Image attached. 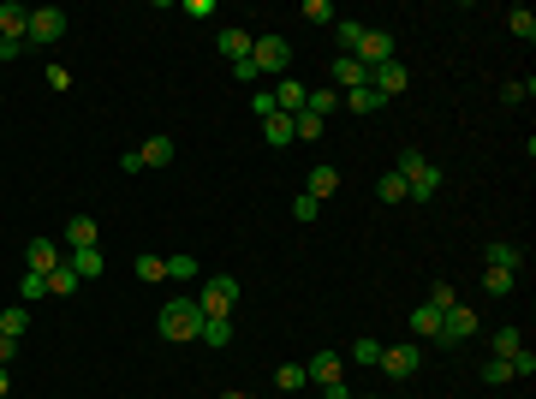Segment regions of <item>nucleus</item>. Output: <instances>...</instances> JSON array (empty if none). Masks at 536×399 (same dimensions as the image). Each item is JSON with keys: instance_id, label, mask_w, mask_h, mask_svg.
<instances>
[{"instance_id": "nucleus-44", "label": "nucleus", "mask_w": 536, "mask_h": 399, "mask_svg": "<svg viewBox=\"0 0 536 399\" xmlns=\"http://www.w3.org/2000/svg\"><path fill=\"white\" fill-rule=\"evenodd\" d=\"M251 114H262V120H268V114H280V108H275V96H268V90H251Z\"/></svg>"}, {"instance_id": "nucleus-25", "label": "nucleus", "mask_w": 536, "mask_h": 399, "mask_svg": "<svg viewBox=\"0 0 536 399\" xmlns=\"http://www.w3.org/2000/svg\"><path fill=\"white\" fill-rule=\"evenodd\" d=\"M262 138H268V149H286L292 143V114H268L262 120Z\"/></svg>"}, {"instance_id": "nucleus-4", "label": "nucleus", "mask_w": 536, "mask_h": 399, "mask_svg": "<svg viewBox=\"0 0 536 399\" xmlns=\"http://www.w3.org/2000/svg\"><path fill=\"white\" fill-rule=\"evenodd\" d=\"M381 376H394V381H412L417 370H423V346L417 339H399V346H381V363H376Z\"/></svg>"}, {"instance_id": "nucleus-17", "label": "nucleus", "mask_w": 536, "mask_h": 399, "mask_svg": "<svg viewBox=\"0 0 536 399\" xmlns=\"http://www.w3.org/2000/svg\"><path fill=\"white\" fill-rule=\"evenodd\" d=\"M66 268H72L78 280H101L108 257H101V244H90V251H66Z\"/></svg>"}, {"instance_id": "nucleus-40", "label": "nucleus", "mask_w": 536, "mask_h": 399, "mask_svg": "<svg viewBox=\"0 0 536 399\" xmlns=\"http://www.w3.org/2000/svg\"><path fill=\"white\" fill-rule=\"evenodd\" d=\"M483 381H489V387L513 381V363H507V358H489V363H483Z\"/></svg>"}, {"instance_id": "nucleus-43", "label": "nucleus", "mask_w": 536, "mask_h": 399, "mask_svg": "<svg viewBox=\"0 0 536 399\" xmlns=\"http://www.w3.org/2000/svg\"><path fill=\"white\" fill-rule=\"evenodd\" d=\"M507 363H513V376H536V352H524V346H518Z\"/></svg>"}, {"instance_id": "nucleus-8", "label": "nucleus", "mask_w": 536, "mask_h": 399, "mask_svg": "<svg viewBox=\"0 0 536 399\" xmlns=\"http://www.w3.org/2000/svg\"><path fill=\"white\" fill-rule=\"evenodd\" d=\"M476 334V310L471 304H453V310H441V339L436 346H459V339Z\"/></svg>"}, {"instance_id": "nucleus-45", "label": "nucleus", "mask_w": 536, "mask_h": 399, "mask_svg": "<svg viewBox=\"0 0 536 399\" xmlns=\"http://www.w3.org/2000/svg\"><path fill=\"white\" fill-rule=\"evenodd\" d=\"M531 90H536L531 78H524V84H507V90H500V101H513V108H518V101H531Z\"/></svg>"}, {"instance_id": "nucleus-27", "label": "nucleus", "mask_w": 536, "mask_h": 399, "mask_svg": "<svg viewBox=\"0 0 536 399\" xmlns=\"http://www.w3.org/2000/svg\"><path fill=\"white\" fill-rule=\"evenodd\" d=\"M376 197H381V203H412V191H405V180H399L394 167H388V173L376 180Z\"/></svg>"}, {"instance_id": "nucleus-16", "label": "nucleus", "mask_w": 536, "mask_h": 399, "mask_svg": "<svg viewBox=\"0 0 536 399\" xmlns=\"http://www.w3.org/2000/svg\"><path fill=\"white\" fill-rule=\"evenodd\" d=\"M364 84H370V66L352 60V54H340V60H334V90L346 96V90H364Z\"/></svg>"}, {"instance_id": "nucleus-37", "label": "nucleus", "mask_w": 536, "mask_h": 399, "mask_svg": "<svg viewBox=\"0 0 536 399\" xmlns=\"http://www.w3.org/2000/svg\"><path fill=\"white\" fill-rule=\"evenodd\" d=\"M334 36H340V48L352 54V48H357V36H364V24H357V19H334Z\"/></svg>"}, {"instance_id": "nucleus-7", "label": "nucleus", "mask_w": 536, "mask_h": 399, "mask_svg": "<svg viewBox=\"0 0 536 399\" xmlns=\"http://www.w3.org/2000/svg\"><path fill=\"white\" fill-rule=\"evenodd\" d=\"M352 60H364L370 72H376V66H388V60H394V36H388V30H370V24H364V36H357Z\"/></svg>"}, {"instance_id": "nucleus-31", "label": "nucleus", "mask_w": 536, "mask_h": 399, "mask_svg": "<svg viewBox=\"0 0 536 399\" xmlns=\"http://www.w3.org/2000/svg\"><path fill=\"white\" fill-rule=\"evenodd\" d=\"M275 387H280V394H298V387H310L304 363H280V370H275Z\"/></svg>"}, {"instance_id": "nucleus-10", "label": "nucleus", "mask_w": 536, "mask_h": 399, "mask_svg": "<svg viewBox=\"0 0 536 399\" xmlns=\"http://www.w3.org/2000/svg\"><path fill=\"white\" fill-rule=\"evenodd\" d=\"M370 84L381 90V101H394V96H405V90H412V72H405L399 60H388V66H376V72H370Z\"/></svg>"}, {"instance_id": "nucleus-48", "label": "nucleus", "mask_w": 536, "mask_h": 399, "mask_svg": "<svg viewBox=\"0 0 536 399\" xmlns=\"http://www.w3.org/2000/svg\"><path fill=\"white\" fill-rule=\"evenodd\" d=\"M322 399H352V394H346V381H328V387H322Z\"/></svg>"}, {"instance_id": "nucleus-32", "label": "nucleus", "mask_w": 536, "mask_h": 399, "mask_svg": "<svg viewBox=\"0 0 536 399\" xmlns=\"http://www.w3.org/2000/svg\"><path fill=\"white\" fill-rule=\"evenodd\" d=\"M322 125H328V120H316V114H292V143H316Z\"/></svg>"}, {"instance_id": "nucleus-38", "label": "nucleus", "mask_w": 536, "mask_h": 399, "mask_svg": "<svg viewBox=\"0 0 536 399\" xmlns=\"http://www.w3.org/2000/svg\"><path fill=\"white\" fill-rule=\"evenodd\" d=\"M138 280L149 286V280H167V257H138Z\"/></svg>"}, {"instance_id": "nucleus-12", "label": "nucleus", "mask_w": 536, "mask_h": 399, "mask_svg": "<svg viewBox=\"0 0 536 399\" xmlns=\"http://www.w3.org/2000/svg\"><path fill=\"white\" fill-rule=\"evenodd\" d=\"M251 42H257V36H251L244 24H227V30L215 36V48H220V54H227L233 66H244V60H251Z\"/></svg>"}, {"instance_id": "nucleus-14", "label": "nucleus", "mask_w": 536, "mask_h": 399, "mask_svg": "<svg viewBox=\"0 0 536 399\" xmlns=\"http://www.w3.org/2000/svg\"><path fill=\"white\" fill-rule=\"evenodd\" d=\"M340 370H346V352H316V358H304V376L316 381V387L340 381Z\"/></svg>"}, {"instance_id": "nucleus-41", "label": "nucleus", "mask_w": 536, "mask_h": 399, "mask_svg": "<svg viewBox=\"0 0 536 399\" xmlns=\"http://www.w3.org/2000/svg\"><path fill=\"white\" fill-rule=\"evenodd\" d=\"M322 215V203L316 197H304V191H298V197H292V220H304V227H310V220H316Z\"/></svg>"}, {"instance_id": "nucleus-24", "label": "nucleus", "mask_w": 536, "mask_h": 399, "mask_svg": "<svg viewBox=\"0 0 536 399\" xmlns=\"http://www.w3.org/2000/svg\"><path fill=\"white\" fill-rule=\"evenodd\" d=\"M340 101H346L352 114H381V90H376V84H364V90H346Z\"/></svg>"}, {"instance_id": "nucleus-6", "label": "nucleus", "mask_w": 536, "mask_h": 399, "mask_svg": "<svg viewBox=\"0 0 536 399\" xmlns=\"http://www.w3.org/2000/svg\"><path fill=\"white\" fill-rule=\"evenodd\" d=\"M66 36V12L60 6H36L30 12V36H24V48H48V42Z\"/></svg>"}, {"instance_id": "nucleus-30", "label": "nucleus", "mask_w": 536, "mask_h": 399, "mask_svg": "<svg viewBox=\"0 0 536 399\" xmlns=\"http://www.w3.org/2000/svg\"><path fill=\"white\" fill-rule=\"evenodd\" d=\"M346 358H352V363H370V370H376V363H381V339H370V334L352 339V346H346Z\"/></svg>"}, {"instance_id": "nucleus-46", "label": "nucleus", "mask_w": 536, "mask_h": 399, "mask_svg": "<svg viewBox=\"0 0 536 399\" xmlns=\"http://www.w3.org/2000/svg\"><path fill=\"white\" fill-rule=\"evenodd\" d=\"M48 90H60V96H66V90H72V72H66V66H48Z\"/></svg>"}, {"instance_id": "nucleus-26", "label": "nucleus", "mask_w": 536, "mask_h": 399, "mask_svg": "<svg viewBox=\"0 0 536 399\" xmlns=\"http://www.w3.org/2000/svg\"><path fill=\"white\" fill-rule=\"evenodd\" d=\"M138 156H143V167H167V161H173V138H167V132H156Z\"/></svg>"}, {"instance_id": "nucleus-28", "label": "nucleus", "mask_w": 536, "mask_h": 399, "mask_svg": "<svg viewBox=\"0 0 536 399\" xmlns=\"http://www.w3.org/2000/svg\"><path fill=\"white\" fill-rule=\"evenodd\" d=\"M78 286H84V280L72 275V268H66V262H60L54 275H48V299H72V292H78Z\"/></svg>"}, {"instance_id": "nucleus-20", "label": "nucleus", "mask_w": 536, "mask_h": 399, "mask_svg": "<svg viewBox=\"0 0 536 399\" xmlns=\"http://www.w3.org/2000/svg\"><path fill=\"white\" fill-rule=\"evenodd\" d=\"M340 191V173L334 167H310V185H304V197H316V203H328Z\"/></svg>"}, {"instance_id": "nucleus-42", "label": "nucleus", "mask_w": 536, "mask_h": 399, "mask_svg": "<svg viewBox=\"0 0 536 399\" xmlns=\"http://www.w3.org/2000/svg\"><path fill=\"white\" fill-rule=\"evenodd\" d=\"M304 19L310 24H334V6H328V0H304Z\"/></svg>"}, {"instance_id": "nucleus-49", "label": "nucleus", "mask_w": 536, "mask_h": 399, "mask_svg": "<svg viewBox=\"0 0 536 399\" xmlns=\"http://www.w3.org/2000/svg\"><path fill=\"white\" fill-rule=\"evenodd\" d=\"M0 399H12V381H6V370H0Z\"/></svg>"}, {"instance_id": "nucleus-39", "label": "nucleus", "mask_w": 536, "mask_h": 399, "mask_svg": "<svg viewBox=\"0 0 536 399\" xmlns=\"http://www.w3.org/2000/svg\"><path fill=\"white\" fill-rule=\"evenodd\" d=\"M453 304H459V292L447 280H436V286H429V310H453Z\"/></svg>"}, {"instance_id": "nucleus-51", "label": "nucleus", "mask_w": 536, "mask_h": 399, "mask_svg": "<svg viewBox=\"0 0 536 399\" xmlns=\"http://www.w3.org/2000/svg\"><path fill=\"white\" fill-rule=\"evenodd\" d=\"M364 399H381V394H364Z\"/></svg>"}, {"instance_id": "nucleus-9", "label": "nucleus", "mask_w": 536, "mask_h": 399, "mask_svg": "<svg viewBox=\"0 0 536 399\" xmlns=\"http://www.w3.org/2000/svg\"><path fill=\"white\" fill-rule=\"evenodd\" d=\"M60 262H66V251H60L54 239H30L24 244V268H30V275H54Z\"/></svg>"}, {"instance_id": "nucleus-11", "label": "nucleus", "mask_w": 536, "mask_h": 399, "mask_svg": "<svg viewBox=\"0 0 536 399\" xmlns=\"http://www.w3.org/2000/svg\"><path fill=\"white\" fill-rule=\"evenodd\" d=\"M24 36H30V6L0 0V42H24Z\"/></svg>"}, {"instance_id": "nucleus-35", "label": "nucleus", "mask_w": 536, "mask_h": 399, "mask_svg": "<svg viewBox=\"0 0 536 399\" xmlns=\"http://www.w3.org/2000/svg\"><path fill=\"white\" fill-rule=\"evenodd\" d=\"M19 299H24V304L48 299V275H30V268H24V280H19Z\"/></svg>"}, {"instance_id": "nucleus-29", "label": "nucleus", "mask_w": 536, "mask_h": 399, "mask_svg": "<svg viewBox=\"0 0 536 399\" xmlns=\"http://www.w3.org/2000/svg\"><path fill=\"white\" fill-rule=\"evenodd\" d=\"M334 108H340V90H310L304 96V114H316V120H328Z\"/></svg>"}, {"instance_id": "nucleus-13", "label": "nucleus", "mask_w": 536, "mask_h": 399, "mask_svg": "<svg viewBox=\"0 0 536 399\" xmlns=\"http://www.w3.org/2000/svg\"><path fill=\"white\" fill-rule=\"evenodd\" d=\"M268 96H275L280 114H304V96H310V84H298L292 72H286V78H275V90H268Z\"/></svg>"}, {"instance_id": "nucleus-36", "label": "nucleus", "mask_w": 536, "mask_h": 399, "mask_svg": "<svg viewBox=\"0 0 536 399\" xmlns=\"http://www.w3.org/2000/svg\"><path fill=\"white\" fill-rule=\"evenodd\" d=\"M489 346H495V358H513L518 346H524V334H518V328H495V339H489Z\"/></svg>"}, {"instance_id": "nucleus-19", "label": "nucleus", "mask_w": 536, "mask_h": 399, "mask_svg": "<svg viewBox=\"0 0 536 399\" xmlns=\"http://www.w3.org/2000/svg\"><path fill=\"white\" fill-rule=\"evenodd\" d=\"M0 334H6V339L30 334V304H6V310H0Z\"/></svg>"}, {"instance_id": "nucleus-47", "label": "nucleus", "mask_w": 536, "mask_h": 399, "mask_svg": "<svg viewBox=\"0 0 536 399\" xmlns=\"http://www.w3.org/2000/svg\"><path fill=\"white\" fill-rule=\"evenodd\" d=\"M19 346H24V339H6V334H0V370H6V363L19 358Z\"/></svg>"}, {"instance_id": "nucleus-18", "label": "nucleus", "mask_w": 536, "mask_h": 399, "mask_svg": "<svg viewBox=\"0 0 536 399\" xmlns=\"http://www.w3.org/2000/svg\"><path fill=\"white\" fill-rule=\"evenodd\" d=\"M90 244H96V220L72 215V220H66V251H90Z\"/></svg>"}, {"instance_id": "nucleus-5", "label": "nucleus", "mask_w": 536, "mask_h": 399, "mask_svg": "<svg viewBox=\"0 0 536 399\" xmlns=\"http://www.w3.org/2000/svg\"><path fill=\"white\" fill-rule=\"evenodd\" d=\"M286 66H292V48H286V36H257L251 42V72H275V78H286Z\"/></svg>"}, {"instance_id": "nucleus-15", "label": "nucleus", "mask_w": 536, "mask_h": 399, "mask_svg": "<svg viewBox=\"0 0 536 399\" xmlns=\"http://www.w3.org/2000/svg\"><path fill=\"white\" fill-rule=\"evenodd\" d=\"M483 262H489V268H507V275H518V268H524V251H518L513 239H495V244H483Z\"/></svg>"}, {"instance_id": "nucleus-21", "label": "nucleus", "mask_w": 536, "mask_h": 399, "mask_svg": "<svg viewBox=\"0 0 536 399\" xmlns=\"http://www.w3.org/2000/svg\"><path fill=\"white\" fill-rule=\"evenodd\" d=\"M412 334L436 346V339H441V310H429V304H417V310H412Z\"/></svg>"}, {"instance_id": "nucleus-23", "label": "nucleus", "mask_w": 536, "mask_h": 399, "mask_svg": "<svg viewBox=\"0 0 536 399\" xmlns=\"http://www.w3.org/2000/svg\"><path fill=\"white\" fill-rule=\"evenodd\" d=\"M483 292H489V299H513L518 275H507V268H483Z\"/></svg>"}, {"instance_id": "nucleus-50", "label": "nucleus", "mask_w": 536, "mask_h": 399, "mask_svg": "<svg viewBox=\"0 0 536 399\" xmlns=\"http://www.w3.org/2000/svg\"><path fill=\"white\" fill-rule=\"evenodd\" d=\"M220 399H251V394H238V387H233V394H220Z\"/></svg>"}, {"instance_id": "nucleus-3", "label": "nucleus", "mask_w": 536, "mask_h": 399, "mask_svg": "<svg viewBox=\"0 0 536 399\" xmlns=\"http://www.w3.org/2000/svg\"><path fill=\"white\" fill-rule=\"evenodd\" d=\"M197 304H203V316H233L238 310V275H209Z\"/></svg>"}, {"instance_id": "nucleus-33", "label": "nucleus", "mask_w": 536, "mask_h": 399, "mask_svg": "<svg viewBox=\"0 0 536 399\" xmlns=\"http://www.w3.org/2000/svg\"><path fill=\"white\" fill-rule=\"evenodd\" d=\"M203 268H197V257H167V280H179V286H191Z\"/></svg>"}, {"instance_id": "nucleus-1", "label": "nucleus", "mask_w": 536, "mask_h": 399, "mask_svg": "<svg viewBox=\"0 0 536 399\" xmlns=\"http://www.w3.org/2000/svg\"><path fill=\"white\" fill-rule=\"evenodd\" d=\"M394 173L405 180V191H412V203H429L441 191V167L423 149H399V161H394Z\"/></svg>"}, {"instance_id": "nucleus-2", "label": "nucleus", "mask_w": 536, "mask_h": 399, "mask_svg": "<svg viewBox=\"0 0 536 399\" xmlns=\"http://www.w3.org/2000/svg\"><path fill=\"white\" fill-rule=\"evenodd\" d=\"M161 339H197V328H203V304L191 299V292H179V299H167L161 304Z\"/></svg>"}, {"instance_id": "nucleus-34", "label": "nucleus", "mask_w": 536, "mask_h": 399, "mask_svg": "<svg viewBox=\"0 0 536 399\" xmlns=\"http://www.w3.org/2000/svg\"><path fill=\"white\" fill-rule=\"evenodd\" d=\"M507 30H513L518 42H531V36H536V12H524V6H513V12H507Z\"/></svg>"}, {"instance_id": "nucleus-22", "label": "nucleus", "mask_w": 536, "mask_h": 399, "mask_svg": "<svg viewBox=\"0 0 536 399\" xmlns=\"http://www.w3.org/2000/svg\"><path fill=\"white\" fill-rule=\"evenodd\" d=\"M197 339L203 346H233V316H203Z\"/></svg>"}]
</instances>
